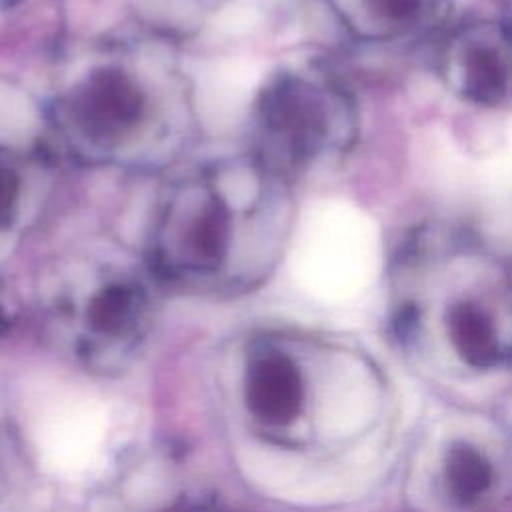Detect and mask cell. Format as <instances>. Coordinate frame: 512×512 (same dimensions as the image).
Returning <instances> with one entry per match:
<instances>
[{
    "label": "cell",
    "mask_w": 512,
    "mask_h": 512,
    "mask_svg": "<svg viewBox=\"0 0 512 512\" xmlns=\"http://www.w3.org/2000/svg\"><path fill=\"white\" fill-rule=\"evenodd\" d=\"M294 186L250 150L180 172L150 218L144 254L150 274L204 294L262 282L294 238Z\"/></svg>",
    "instance_id": "7a4b0ae2"
},
{
    "label": "cell",
    "mask_w": 512,
    "mask_h": 512,
    "mask_svg": "<svg viewBox=\"0 0 512 512\" xmlns=\"http://www.w3.org/2000/svg\"><path fill=\"white\" fill-rule=\"evenodd\" d=\"M250 152L290 182L342 162L360 136V108L352 88L314 60L274 70L252 106Z\"/></svg>",
    "instance_id": "3957f363"
},
{
    "label": "cell",
    "mask_w": 512,
    "mask_h": 512,
    "mask_svg": "<svg viewBox=\"0 0 512 512\" xmlns=\"http://www.w3.org/2000/svg\"><path fill=\"white\" fill-rule=\"evenodd\" d=\"M338 34L364 50L434 40L450 22L454 0H318Z\"/></svg>",
    "instance_id": "52a82bcc"
},
{
    "label": "cell",
    "mask_w": 512,
    "mask_h": 512,
    "mask_svg": "<svg viewBox=\"0 0 512 512\" xmlns=\"http://www.w3.org/2000/svg\"><path fill=\"white\" fill-rule=\"evenodd\" d=\"M10 0H0V6H4V4H8Z\"/></svg>",
    "instance_id": "8fae6325"
},
{
    "label": "cell",
    "mask_w": 512,
    "mask_h": 512,
    "mask_svg": "<svg viewBox=\"0 0 512 512\" xmlns=\"http://www.w3.org/2000/svg\"><path fill=\"white\" fill-rule=\"evenodd\" d=\"M104 432L106 414L100 404L88 400L62 404L40 426V458L54 472H76L94 458Z\"/></svg>",
    "instance_id": "ba28073f"
},
{
    "label": "cell",
    "mask_w": 512,
    "mask_h": 512,
    "mask_svg": "<svg viewBox=\"0 0 512 512\" xmlns=\"http://www.w3.org/2000/svg\"><path fill=\"white\" fill-rule=\"evenodd\" d=\"M156 28L106 34L72 50L48 94L46 124L78 164L120 172L166 168L196 130V98L176 48Z\"/></svg>",
    "instance_id": "6da1fadb"
},
{
    "label": "cell",
    "mask_w": 512,
    "mask_h": 512,
    "mask_svg": "<svg viewBox=\"0 0 512 512\" xmlns=\"http://www.w3.org/2000/svg\"><path fill=\"white\" fill-rule=\"evenodd\" d=\"M228 2L230 0H134L146 22L166 34L206 22Z\"/></svg>",
    "instance_id": "9c48e42d"
},
{
    "label": "cell",
    "mask_w": 512,
    "mask_h": 512,
    "mask_svg": "<svg viewBox=\"0 0 512 512\" xmlns=\"http://www.w3.org/2000/svg\"><path fill=\"white\" fill-rule=\"evenodd\" d=\"M438 70L462 100L500 106L512 98V32L506 18L450 22L436 38Z\"/></svg>",
    "instance_id": "5b68a950"
},
{
    "label": "cell",
    "mask_w": 512,
    "mask_h": 512,
    "mask_svg": "<svg viewBox=\"0 0 512 512\" xmlns=\"http://www.w3.org/2000/svg\"><path fill=\"white\" fill-rule=\"evenodd\" d=\"M50 280L60 316L94 338H128L146 322V282L124 250L108 244L76 250L54 266Z\"/></svg>",
    "instance_id": "277c9868"
},
{
    "label": "cell",
    "mask_w": 512,
    "mask_h": 512,
    "mask_svg": "<svg viewBox=\"0 0 512 512\" xmlns=\"http://www.w3.org/2000/svg\"><path fill=\"white\" fill-rule=\"evenodd\" d=\"M506 22H508V28H510V32H512V12L508 14V18H506Z\"/></svg>",
    "instance_id": "30bf717a"
},
{
    "label": "cell",
    "mask_w": 512,
    "mask_h": 512,
    "mask_svg": "<svg viewBox=\"0 0 512 512\" xmlns=\"http://www.w3.org/2000/svg\"><path fill=\"white\" fill-rule=\"evenodd\" d=\"M54 188V160L38 134L0 122V260L44 216Z\"/></svg>",
    "instance_id": "8992f818"
}]
</instances>
